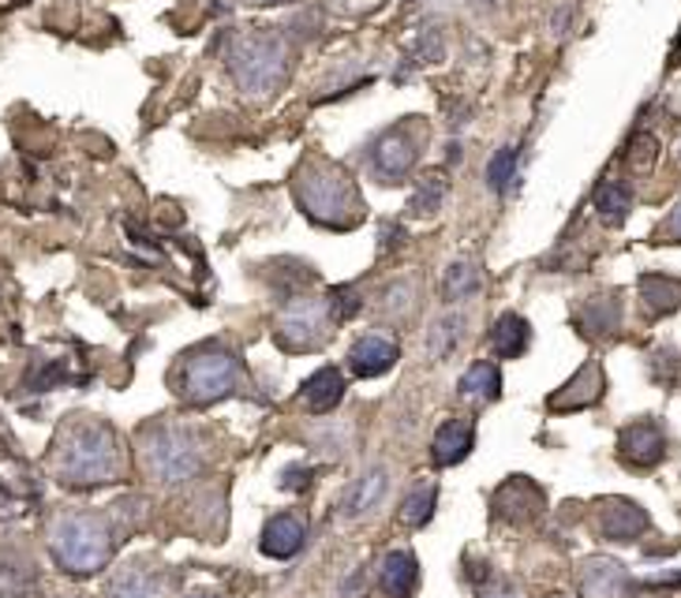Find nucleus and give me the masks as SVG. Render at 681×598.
<instances>
[{
  "mask_svg": "<svg viewBox=\"0 0 681 598\" xmlns=\"http://www.w3.org/2000/svg\"><path fill=\"white\" fill-rule=\"evenodd\" d=\"M128 468V452L113 423L98 415H76L57 438L53 471L65 486H105Z\"/></svg>",
  "mask_w": 681,
  "mask_h": 598,
  "instance_id": "obj_1",
  "label": "nucleus"
},
{
  "mask_svg": "<svg viewBox=\"0 0 681 598\" xmlns=\"http://www.w3.org/2000/svg\"><path fill=\"white\" fill-rule=\"evenodd\" d=\"M225 68H229L240 94L270 97L285 90L288 76H293V45L285 34L270 31V26L232 34L229 49H225Z\"/></svg>",
  "mask_w": 681,
  "mask_h": 598,
  "instance_id": "obj_3",
  "label": "nucleus"
},
{
  "mask_svg": "<svg viewBox=\"0 0 681 598\" xmlns=\"http://www.w3.org/2000/svg\"><path fill=\"white\" fill-rule=\"evenodd\" d=\"M427 142V124L420 116H408L397 128H386L367 147V172L378 184H405L420 165V147Z\"/></svg>",
  "mask_w": 681,
  "mask_h": 598,
  "instance_id": "obj_7",
  "label": "nucleus"
},
{
  "mask_svg": "<svg viewBox=\"0 0 681 598\" xmlns=\"http://www.w3.org/2000/svg\"><path fill=\"white\" fill-rule=\"evenodd\" d=\"M304 542H307V516L277 513V516H270L266 528H262L259 550L266 557H274V561H288V557H296L299 550H304Z\"/></svg>",
  "mask_w": 681,
  "mask_h": 598,
  "instance_id": "obj_13",
  "label": "nucleus"
},
{
  "mask_svg": "<svg viewBox=\"0 0 681 598\" xmlns=\"http://www.w3.org/2000/svg\"><path fill=\"white\" fill-rule=\"evenodd\" d=\"M457 393L476 404L498 401V396H502V370H498V364H490V359H476V364L461 375Z\"/></svg>",
  "mask_w": 681,
  "mask_h": 598,
  "instance_id": "obj_21",
  "label": "nucleus"
},
{
  "mask_svg": "<svg viewBox=\"0 0 681 598\" xmlns=\"http://www.w3.org/2000/svg\"><path fill=\"white\" fill-rule=\"evenodd\" d=\"M53 598H87V595H53Z\"/></svg>",
  "mask_w": 681,
  "mask_h": 598,
  "instance_id": "obj_39",
  "label": "nucleus"
},
{
  "mask_svg": "<svg viewBox=\"0 0 681 598\" xmlns=\"http://www.w3.org/2000/svg\"><path fill=\"white\" fill-rule=\"evenodd\" d=\"M648 524H651L648 513H644L637 502H629V497H611V502L599 505V531L611 542L640 539V534L648 531Z\"/></svg>",
  "mask_w": 681,
  "mask_h": 598,
  "instance_id": "obj_15",
  "label": "nucleus"
},
{
  "mask_svg": "<svg viewBox=\"0 0 681 598\" xmlns=\"http://www.w3.org/2000/svg\"><path fill=\"white\" fill-rule=\"evenodd\" d=\"M401 359V344L394 337H383V333H367L349 348V370L356 378H378L386 370L397 367Z\"/></svg>",
  "mask_w": 681,
  "mask_h": 598,
  "instance_id": "obj_11",
  "label": "nucleus"
},
{
  "mask_svg": "<svg viewBox=\"0 0 681 598\" xmlns=\"http://www.w3.org/2000/svg\"><path fill=\"white\" fill-rule=\"evenodd\" d=\"M484 288V274H479L476 258H453L446 266V277H442V299L453 303H468L472 296Z\"/></svg>",
  "mask_w": 681,
  "mask_h": 598,
  "instance_id": "obj_23",
  "label": "nucleus"
},
{
  "mask_svg": "<svg viewBox=\"0 0 681 598\" xmlns=\"http://www.w3.org/2000/svg\"><path fill=\"white\" fill-rule=\"evenodd\" d=\"M442 195H446V184H442L439 176L423 180L420 195L412 198V206H408V210H412V214H434L442 206Z\"/></svg>",
  "mask_w": 681,
  "mask_h": 598,
  "instance_id": "obj_33",
  "label": "nucleus"
},
{
  "mask_svg": "<svg viewBox=\"0 0 681 598\" xmlns=\"http://www.w3.org/2000/svg\"><path fill=\"white\" fill-rule=\"evenodd\" d=\"M420 587V561L412 550H389L378 561V591L386 598H412Z\"/></svg>",
  "mask_w": 681,
  "mask_h": 598,
  "instance_id": "obj_17",
  "label": "nucleus"
},
{
  "mask_svg": "<svg viewBox=\"0 0 681 598\" xmlns=\"http://www.w3.org/2000/svg\"><path fill=\"white\" fill-rule=\"evenodd\" d=\"M678 161H681V142H678Z\"/></svg>",
  "mask_w": 681,
  "mask_h": 598,
  "instance_id": "obj_41",
  "label": "nucleus"
},
{
  "mask_svg": "<svg viewBox=\"0 0 681 598\" xmlns=\"http://www.w3.org/2000/svg\"><path fill=\"white\" fill-rule=\"evenodd\" d=\"M143 468L154 483L184 486L203 471V441L177 419H158L143 430Z\"/></svg>",
  "mask_w": 681,
  "mask_h": 598,
  "instance_id": "obj_5",
  "label": "nucleus"
},
{
  "mask_svg": "<svg viewBox=\"0 0 681 598\" xmlns=\"http://www.w3.org/2000/svg\"><path fill=\"white\" fill-rule=\"evenodd\" d=\"M240 389H243L240 359L225 344H198L177 367V393L184 404L206 407L225 401V396H236Z\"/></svg>",
  "mask_w": 681,
  "mask_h": 598,
  "instance_id": "obj_6",
  "label": "nucleus"
},
{
  "mask_svg": "<svg viewBox=\"0 0 681 598\" xmlns=\"http://www.w3.org/2000/svg\"><path fill=\"white\" fill-rule=\"evenodd\" d=\"M667 235H670V240H678V243H681V203H678L674 210H670V217H667Z\"/></svg>",
  "mask_w": 681,
  "mask_h": 598,
  "instance_id": "obj_36",
  "label": "nucleus"
},
{
  "mask_svg": "<svg viewBox=\"0 0 681 598\" xmlns=\"http://www.w3.org/2000/svg\"><path fill=\"white\" fill-rule=\"evenodd\" d=\"M532 344V325L529 319H521V314L506 311L502 319L495 322V330H490V352H495L498 359H521L524 352H529Z\"/></svg>",
  "mask_w": 681,
  "mask_h": 598,
  "instance_id": "obj_20",
  "label": "nucleus"
},
{
  "mask_svg": "<svg viewBox=\"0 0 681 598\" xmlns=\"http://www.w3.org/2000/svg\"><path fill=\"white\" fill-rule=\"evenodd\" d=\"M326 311H330L333 325L356 319V314L363 311V296H360V288H356V285H338V288H330V296H326Z\"/></svg>",
  "mask_w": 681,
  "mask_h": 598,
  "instance_id": "obj_31",
  "label": "nucleus"
},
{
  "mask_svg": "<svg viewBox=\"0 0 681 598\" xmlns=\"http://www.w3.org/2000/svg\"><path fill=\"white\" fill-rule=\"evenodd\" d=\"M386 486H389V471L386 464H375L367 468L363 475L356 479V483L344 491V502H341V516L344 520H360V516L375 513L378 502L386 497Z\"/></svg>",
  "mask_w": 681,
  "mask_h": 598,
  "instance_id": "obj_18",
  "label": "nucleus"
},
{
  "mask_svg": "<svg viewBox=\"0 0 681 598\" xmlns=\"http://www.w3.org/2000/svg\"><path fill=\"white\" fill-rule=\"evenodd\" d=\"M603 389H606L603 367H599V359H588L547 404H551V412H580V407H592L599 396H603Z\"/></svg>",
  "mask_w": 681,
  "mask_h": 598,
  "instance_id": "obj_14",
  "label": "nucleus"
},
{
  "mask_svg": "<svg viewBox=\"0 0 681 598\" xmlns=\"http://www.w3.org/2000/svg\"><path fill=\"white\" fill-rule=\"evenodd\" d=\"M434 502H439V483H434V479H416V483L408 486L405 502H401V524L405 528H423V524H431Z\"/></svg>",
  "mask_w": 681,
  "mask_h": 598,
  "instance_id": "obj_26",
  "label": "nucleus"
},
{
  "mask_svg": "<svg viewBox=\"0 0 681 598\" xmlns=\"http://www.w3.org/2000/svg\"><path fill=\"white\" fill-rule=\"evenodd\" d=\"M479 598H524V591L513 579H490L484 591H479Z\"/></svg>",
  "mask_w": 681,
  "mask_h": 598,
  "instance_id": "obj_35",
  "label": "nucleus"
},
{
  "mask_svg": "<svg viewBox=\"0 0 681 598\" xmlns=\"http://www.w3.org/2000/svg\"><path fill=\"white\" fill-rule=\"evenodd\" d=\"M633 210V192L617 180H606V184L595 187V214L603 217L606 225H622Z\"/></svg>",
  "mask_w": 681,
  "mask_h": 598,
  "instance_id": "obj_27",
  "label": "nucleus"
},
{
  "mask_svg": "<svg viewBox=\"0 0 681 598\" xmlns=\"http://www.w3.org/2000/svg\"><path fill=\"white\" fill-rule=\"evenodd\" d=\"M617 457L633 468H656L667 457V434L651 419L629 423V427L617 434Z\"/></svg>",
  "mask_w": 681,
  "mask_h": 598,
  "instance_id": "obj_10",
  "label": "nucleus"
},
{
  "mask_svg": "<svg viewBox=\"0 0 681 598\" xmlns=\"http://www.w3.org/2000/svg\"><path fill=\"white\" fill-rule=\"evenodd\" d=\"M472 449H476V419L472 415H453L431 438V460L439 468L461 464V460H468Z\"/></svg>",
  "mask_w": 681,
  "mask_h": 598,
  "instance_id": "obj_12",
  "label": "nucleus"
},
{
  "mask_svg": "<svg viewBox=\"0 0 681 598\" xmlns=\"http://www.w3.org/2000/svg\"><path fill=\"white\" fill-rule=\"evenodd\" d=\"M311 475L315 468H304V464H293L281 471V491H307L311 486Z\"/></svg>",
  "mask_w": 681,
  "mask_h": 598,
  "instance_id": "obj_34",
  "label": "nucleus"
},
{
  "mask_svg": "<svg viewBox=\"0 0 681 598\" xmlns=\"http://www.w3.org/2000/svg\"><path fill=\"white\" fill-rule=\"evenodd\" d=\"M558 598H566V595H558Z\"/></svg>",
  "mask_w": 681,
  "mask_h": 598,
  "instance_id": "obj_42",
  "label": "nucleus"
},
{
  "mask_svg": "<svg viewBox=\"0 0 681 598\" xmlns=\"http://www.w3.org/2000/svg\"><path fill=\"white\" fill-rule=\"evenodd\" d=\"M640 299H644V311H648L651 319H662V314H670L681 307V285L674 277L648 274V277H640Z\"/></svg>",
  "mask_w": 681,
  "mask_h": 598,
  "instance_id": "obj_25",
  "label": "nucleus"
},
{
  "mask_svg": "<svg viewBox=\"0 0 681 598\" xmlns=\"http://www.w3.org/2000/svg\"><path fill=\"white\" fill-rule=\"evenodd\" d=\"M192 598H214V595H192Z\"/></svg>",
  "mask_w": 681,
  "mask_h": 598,
  "instance_id": "obj_40",
  "label": "nucleus"
},
{
  "mask_svg": "<svg viewBox=\"0 0 681 598\" xmlns=\"http://www.w3.org/2000/svg\"><path fill=\"white\" fill-rule=\"evenodd\" d=\"M243 4H256V8H262V4H293V0H243Z\"/></svg>",
  "mask_w": 681,
  "mask_h": 598,
  "instance_id": "obj_37",
  "label": "nucleus"
},
{
  "mask_svg": "<svg viewBox=\"0 0 681 598\" xmlns=\"http://www.w3.org/2000/svg\"><path fill=\"white\" fill-rule=\"evenodd\" d=\"M330 311H326L322 299L311 296H296L293 303H285V311L274 322V337L285 352H315L322 348L326 333H330Z\"/></svg>",
  "mask_w": 681,
  "mask_h": 598,
  "instance_id": "obj_8",
  "label": "nucleus"
},
{
  "mask_svg": "<svg viewBox=\"0 0 681 598\" xmlns=\"http://www.w3.org/2000/svg\"><path fill=\"white\" fill-rule=\"evenodd\" d=\"M416 296H420V288H416V280H394V285L383 292V314L386 319H408V314L416 311Z\"/></svg>",
  "mask_w": 681,
  "mask_h": 598,
  "instance_id": "obj_30",
  "label": "nucleus"
},
{
  "mask_svg": "<svg viewBox=\"0 0 681 598\" xmlns=\"http://www.w3.org/2000/svg\"><path fill=\"white\" fill-rule=\"evenodd\" d=\"M293 195L299 210L311 217L315 225H322V229H356L363 214H367L356 180L326 158H307L296 169Z\"/></svg>",
  "mask_w": 681,
  "mask_h": 598,
  "instance_id": "obj_2",
  "label": "nucleus"
},
{
  "mask_svg": "<svg viewBox=\"0 0 681 598\" xmlns=\"http://www.w3.org/2000/svg\"><path fill=\"white\" fill-rule=\"evenodd\" d=\"M517 169H521V147H502L487 161V187L495 195H506L517 180Z\"/></svg>",
  "mask_w": 681,
  "mask_h": 598,
  "instance_id": "obj_29",
  "label": "nucleus"
},
{
  "mask_svg": "<svg viewBox=\"0 0 681 598\" xmlns=\"http://www.w3.org/2000/svg\"><path fill=\"white\" fill-rule=\"evenodd\" d=\"M344 389H349V382H344V375L338 367H319L311 378H304L299 396H304V404L311 415H326L344 401Z\"/></svg>",
  "mask_w": 681,
  "mask_h": 598,
  "instance_id": "obj_19",
  "label": "nucleus"
},
{
  "mask_svg": "<svg viewBox=\"0 0 681 598\" xmlns=\"http://www.w3.org/2000/svg\"><path fill=\"white\" fill-rule=\"evenodd\" d=\"M461 333H465V314H442L427 330V352H431V359H446L461 344Z\"/></svg>",
  "mask_w": 681,
  "mask_h": 598,
  "instance_id": "obj_28",
  "label": "nucleus"
},
{
  "mask_svg": "<svg viewBox=\"0 0 681 598\" xmlns=\"http://www.w3.org/2000/svg\"><path fill=\"white\" fill-rule=\"evenodd\" d=\"M490 505H495L498 520H506V524H529V520H535V516L543 513L547 497H543V491L532 483V479L513 475V479H506V483L498 486L495 502H490Z\"/></svg>",
  "mask_w": 681,
  "mask_h": 598,
  "instance_id": "obj_9",
  "label": "nucleus"
},
{
  "mask_svg": "<svg viewBox=\"0 0 681 598\" xmlns=\"http://www.w3.org/2000/svg\"><path fill=\"white\" fill-rule=\"evenodd\" d=\"M577 322H580V333H588V337H611V333H617V325H622V299L592 296L580 307Z\"/></svg>",
  "mask_w": 681,
  "mask_h": 598,
  "instance_id": "obj_22",
  "label": "nucleus"
},
{
  "mask_svg": "<svg viewBox=\"0 0 681 598\" xmlns=\"http://www.w3.org/2000/svg\"><path fill=\"white\" fill-rule=\"evenodd\" d=\"M472 4H476V8H495L498 0H472Z\"/></svg>",
  "mask_w": 681,
  "mask_h": 598,
  "instance_id": "obj_38",
  "label": "nucleus"
},
{
  "mask_svg": "<svg viewBox=\"0 0 681 598\" xmlns=\"http://www.w3.org/2000/svg\"><path fill=\"white\" fill-rule=\"evenodd\" d=\"M629 573L614 557H588L580 565V595L584 598H625Z\"/></svg>",
  "mask_w": 681,
  "mask_h": 598,
  "instance_id": "obj_16",
  "label": "nucleus"
},
{
  "mask_svg": "<svg viewBox=\"0 0 681 598\" xmlns=\"http://www.w3.org/2000/svg\"><path fill=\"white\" fill-rule=\"evenodd\" d=\"M116 524L109 513H83L71 509L53 516L49 524V550L60 573L68 576H94L109 568L116 554Z\"/></svg>",
  "mask_w": 681,
  "mask_h": 598,
  "instance_id": "obj_4",
  "label": "nucleus"
},
{
  "mask_svg": "<svg viewBox=\"0 0 681 598\" xmlns=\"http://www.w3.org/2000/svg\"><path fill=\"white\" fill-rule=\"evenodd\" d=\"M105 598H166V587H161V579L147 573V568L128 565L109 579Z\"/></svg>",
  "mask_w": 681,
  "mask_h": 598,
  "instance_id": "obj_24",
  "label": "nucleus"
},
{
  "mask_svg": "<svg viewBox=\"0 0 681 598\" xmlns=\"http://www.w3.org/2000/svg\"><path fill=\"white\" fill-rule=\"evenodd\" d=\"M656 158H659V142L651 139V135H637L629 153H625V161H629L633 172H648L651 165H656Z\"/></svg>",
  "mask_w": 681,
  "mask_h": 598,
  "instance_id": "obj_32",
  "label": "nucleus"
}]
</instances>
